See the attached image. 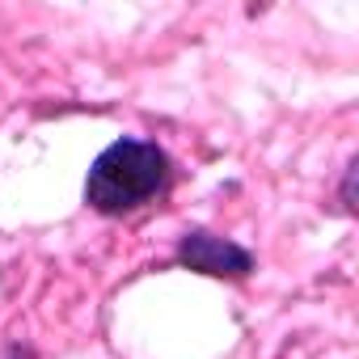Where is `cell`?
<instances>
[{
  "mask_svg": "<svg viewBox=\"0 0 359 359\" xmlns=\"http://www.w3.org/2000/svg\"><path fill=\"white\" fill-rule=\"evenodd\" d=\"M173 182V161L161 144L123 135L89 165L85 203L102 216H127L152 199H161Z\"/></svg>",
  "mask_w": 359,
  "mask_h": 359,
  "instance_id": "6da1fadb",
  "label": "cell"
},
{
  "mask_svg": "<svg viewBox=\"0 0 359 359\" xmlns=\"http://www.w3.org/2000/svg\"><path fill=\"white\" fill-rule=\"evenodd\" d=\"M177 262L208 279H245L254 271V254L212 229H187L177 241Z\"/></svg>",
  "mask_w": 359,
  "mask_h": 359,
  "instance_id": "7a4b0ae2",
  "label": "cell"
},
{
  "mask_svg": "<svg viewBox=\"0 0 359 359\" xmlns=\"http://www.w3.org/2000/svg\"><path fill=\"white\" fill-rule=\"evenodd\" d=\"M355 173H359V161L342 169V212H355Z\"/></svg>",
  "mask_w": 359,
  "mask_h": 359,
  "instance_id": "3957f363",
  "label": "cell"
},
{
  "mask_svg": "<svg viewBox=\"0 0 359 359\" xmlns=\"http://www.w3.org/2000/svg\"><path fill=\"white\" fill-rule=\"evenodd\" d=\"M0 359H39V355L22 342H9V346H0Z\"/></svg>",
  "mask_w": 359,
  "mask_h": 359,
  "instance_id": "277c9868",
  "label": "cell"
}]
</instances>
